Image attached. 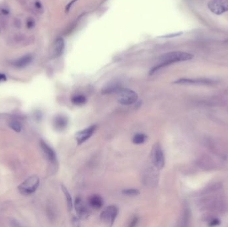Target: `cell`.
I'll return each instance as SVG.
<instances>
[{"label": "cell", "mask_w": 228, "mask_h": 227, "mask_svg": "<svg viewBox=\"0 0 228 227\" xmlns=\"http://www.w3.org/2000/svg\"><path fill=\"white\" fill-rule=\"evenodd\" d=\"M193 58H194V56L192 54L184 51H172L164 53L159 57V64L151 69L149 74H154L162 67L168 65L177 63V62L189 61Z\"/></svg>", "instance_id": "1"}, {"label": "cell", "mask_w": 228, "mask_h": 227, "mask_svg": "<svg viewBox=\"0 0 228 227\" xmlns=\"http://www.w3.org/2000/svg\"><path fill=\"white\" fill-rule=\"evenodd\" d=\"M118 95V102L122 105H129L136 103L138 98L136 92L129 89L120 88L117 92Z\"/></svg>", "instance_id": "2"}, {"label": "cell", "mask_w": 228, "mask_h": 227, "mask_svg": "<svg viewBox=\"0 0 228 227\" xmlns=\"http://www.w3.org/2000/svg\"><path fill=\"white\" fill-rule=\"evenodd\" d=\"M39 185V179L37 176L29 177L19 186L20 193L25 195H29L37 190Z\"/></svg>", "instance_id": "3"}, {"label": "cell", "mask_w": 228, "mask_h": 227, "mask_svg": "<svg viewBox=\"0 0 228 227\" xmlns=\"http://www.w3.org/2000/svg\"><path fill=\"white\" fill-rule=\"evenodd\" d=\"M151 160L152 163L158 169L164 168L165 165V157L161 146L156 143L153 147L151 151Z\"/></svg>", "instance_id": "4"}, {"label": "cell", "mask_w": 228, "mask_h": 227, "mask_svg": "<svg viewBox=\"0 0 228 227\" xmlns=\"http://www.w3.org/2000/svg\"><path fill=\"white\" fill-rule=\"evenodd\" d=\"M118 209L116 206L111 205L107 206L105 210L102 212L100 218L101 220L108 226H112L116 220Z\"/></svg>", "instance_id": "5"}, {"label": "cell", "mask_w": 228, "mask_h": 227, "mask_svg": "<svg viewBox=\"0 0 228 227\" xmlns=\"http://www.w3.org/2000/svg\"><path fill=\"white\" fill-rule=\"evenodd\" d=\"M207 7L212 13L221 15L228 11V0H211Z\"/></svg>", "instance_id": "6"}, {"label": "cell", "mask_w": 228, "mask_h": 227, "mask_svg": "<svg viewBox=\"0 0 228 227\" xmlns=\"http://www.w3.org/2000/svg\"><path fill=\"white\" fill-rule=\"evenodd\" d=\"M96 129V125H91L88 128L80 131L76 134V139L77 144H81L91 137Z\"/></svg>", "instance_id": "7"}, {"label": "cell", "mask_w": 228, "mask_h": 227, "mask_svg": "<svg viewBox=\"0 0 228 227\" xmlns=\"http://www.w3.org/2000/svg\"><path fill=\"white\" fill-rule=\"evenodd\" d=\"M74 206H75V208H76V213L79 218L81 219L87 218V217H88L89 215V211L79 197L76 199V201H75V203H74Z\"/></svg>", "instance_id": "8"}, {"label": "cell", "mask_w": 228, "mask_h": 227, "mask_svg": "<svg viewBox=\"0 0 228 227\" xmlns=\"http://www.w3.org/2000/svg\"><path fill=\"white\" fill-rule=\"evenodd\" d=\"M174 83L179 85H212L214 83V81L211 79H180L174 82Z\"/></svg>", "instance_id": "9"}, {"label": "cell", "mask_w": 228, "mask_h": 227, "mask_svg": "<svg viewBox=\"0 0 228 227\" xmlns=\"http://www.w3.org/2000/svg\"><path fill=\"white\" fill-rule=\"evenodd\" d=\"M41 146L43 149L44 153L46 154L47 158L48 160L51 162L52 163H55L56 162V154L55 151L50 147L48 144L44 141L41 142Z\"/></svg>", "instance_id": "10"}, {"label": "cell", "mask_w": 228, "mask_h": 227, "mask_svg": "<svg viewBox=\"0 0 228 227\" xmlns=\"http://www.w3.org/2000/svg\"><path fill=\"white\" fill-rule=\"evenodd\" d=\"M65 47V42L63 38L59 37L55 41L54 44V53L56 57H59L63 53Z\"/></svg>", "instance_id": "11"}, {"label": "cell", "mask_w": 228, "mask_h": 227, "mask_svg": "<svg viewBox=\"0 0 228 227\" xmlns=\"http://www.w3.org/2000/svg\"><path fill=\"white\" fill-rule=\"evenodd\" d=\"M54 125L57 130L61 131L67 125V119L64 116H57L54 120Z\"/></svg>", "instance_id": "12"}, {"label": "cell", "mask_w": 228, "mask_h": 227, "mask_svg": "<svg viewBox=\"0 0 228 227\" xmlns=\"http://www.w3.org/2000/svg\"><path fill=\"white\" fill-rule=\"evenodd\" d=\"M89 203L90 206L93 208L98 209L102 207L104 204V201L101 196L98 195H93L89 198Z\"/></svg>", "instance_id": "13"}, {"label": "cell", "mask_w": 228, "mask_h": 227, "mask_svg": "<svg viewBox=\"0 0 228 227\" xmlns=\"http://www.w3.org/2000/svg\"><path fill=\"white\" fill-rule=\"evenodd\" d=\"M32 60V57L30 55H26L21 57L14 62V65L17 67H24L29 65Z\"/></svg>", "instance_id": "14"}, {"label": "cell", "mask_w": 228, "mask_h": 227, "mask_svg": "<svg viewBox=\"0 0 228 227\" xmlns=\"http://www.w3.org/2000/svg\"><path fill=\"white\" fill-rule=\"evenodd\" d=\"M61 189H62V191H63L64 193L65 194V196H66V198L67 204V206H68L69 211H71L72 208H73V206H74L71 196V195H70L69 191H67V189L64 185H61Z\"/></svg>", "instance_id": "15"}, {"label": "cell", "mask_w": 228, "mask_h": 227, "mask_svg": "<svg viewBox=\"0 0 228 227\" xmlns=\"http://www.w3.org/2000/svg\"><path fill=\"white\" fill-rule=\"evenodd\" d=\"M71 101L72 103L76 105H81L86 103L87 99L84 95H75L72 97Z\"/></svg>", "instance_id": "16"}, {"label": "cell", "mask_w": 228, "mask_h": 227, "mask_svg": "<svg viewBox=\"0 0 228 227\" xmlns=\"http://www.w3.org/2000/svg\"><path fill=\"white\" fill-rule=\"evenodd\" d=\"M147 139V136L146 134H142V133H138L136 134V135L133 138V143L137 144H142L146 141Z\"/></svg>", "instance_id": "17"}, {"label": "cell", "mask_w": 228, "mask_h": 227, "mask_svg": "<svg viewBox=\"0 0 228 227\" xmlns=\"http://www.w3.org/2000/svg\"><path fill=\"white\" fill-rule=\"evenodd\" d=\"M122 193L127 196H137L139 194V191L136 189H124Z\"/></svg>", "instance_id": "18"}, {"label": "cell", "mask_w": 228, "mask_h": 227, "mask_svg": "<svg viewBox=\"0 0 228 227\" xmlns=\"http://www.w3.org/2000/svg\"><path fill=\"white\" fill-rule=\"evenodd\" d=\"M9 127L13 129L14 131L16 132H17V133H19L20 131H21V125L19 122L16 121H11V123H9Z\"/></svg>", "instance_id": "19"}, {"label": "cell", "mask_w": 228, "mask_h": 227, "mask_svg": "<svg viewBox=\"0 0 228 227\" xmlns=\"http://www.w3.org/2000/svg\"><path fill=\"white\" fill-rule=\"evenodd\" d=\"M26 37L25 35L21 33V32H18L14 36V40L16 41L17 43H21L26 40Z\"/></svg>", "instance_id": "20"}, {"label": "cell", "mask_w": 228, "mask_h": 227, "mask_svg": "<svg viewBox=\"0 0 228 227\" xmlns=\"http://www.w3.org/2000/svg\"><path fill=\"white\" fill-rule=\"evenodd\" d=\"M26 25H27V27H28L29 29L34 27V26H35L34 19L33 18H31V17H29V18H27V21H26Z\"/></svg>", "instance_id": "21"}, {"label": "cell", "mask_w": 228, "mask_h": 227, "mask_svg": "<svg viewBox=\"0 0 228 227\" xmlns=\"http://www.w3.org/2000/svg\"><path fill=\"white\" fill-rule=\"evenodd\" d=\"M14 26L17 27V28H21V21L20 20L19 18H15L14 19Z\"/></svg>", "instance_id": "22"}, {"label": "cell", "mask_w": 228, "mask_h": 227, "mask_svg": "<svg viewBox=\"0 0 228 227\" xmlns=\"http://www.w3.org/2000/svg\"><path fill=\"white\" fill-rule=\"evenodd\" d=\"M0 24H1V26L2 27V28H6L7 26V21L5 19L4 17L2 16H0Z\"/></svg>", "instance_id": "23"}, {"label": "cell", "mask_w": 228, "mask_h": 227, "mask_svg": "<svg viewBox=\"0 0 228 227\" xmlns=\"http://www.w3.org/2000/svg\"><path fill=\"white\" fill-rule=\"evenodd\" d=\"M34 41V37H29L28 38L26 39V40H25V42H24L25 43L24 46H28V45L33 43Z\"/></svg>", "instance_id": "24"}, {"label": "cell", "mask_w": 228, "mask_h": 227, "mask_svg": "<svg viewBox=\"0 0 228 227\" xmlns=\"http://www.w3.org/2000/svg\"><path fill=\"white\" fill-rule=\"evenodd\" d=\"M182 34V32H180V33H174V34H169V35H166V36H162L161 37H163V38H169V37H177L179 36L180 35Z\"/></svg>", "instance_id": "25"}, {"label": "cell", "mask_w": 228, "mask_h": 227, "mask_svg": "<svg viewBox=\"0 0 228 227\" xmlns=\"http://www.w3.org/2000/svg\"><path fill=\"white\" fill-rule=\"evenodd\" d=\"M76 1H77V0H73V1H71V2H70L69 4H68L67 5V6H66V11H67V12H68V11H69V9H70V8H71V6H72V5H73V4L75 3V2H76Z\"/></svg>", "instance_id": "26"}, {"label": "cell", "mask_w": 228, "mask_h": 227, "mask_svg": "<svg viewBox=\"0 0 228 227\" xmlns=\"http://www.w3.org/2000/svg\"><path fill=\"white\" fill-rule=\"evenodd\" d=\"M137 221H138V220H137V217H135V218L133 219L132 221L131 222V224H129V226H135L137 224Z\"/></svg>", "instance_id": "27"}, {"label": "cell", "mask_w": 228, "mask_h": 227, "mask_svg": "<svg viewBox=\"0 0 228 227\" xmlns=\"http://www.w3.org/2000/svg\"><path fill=\"white\" fill-rule=\"evenodd\" d=\"M1 13L3 14L4 16H7V15H8L9 14V11L7 10V9H1Z\"/></svg>", "instance_id": "28"}, {"label": "cell", "mask_w": 228, "mask_h": 227, "mask_svg": "<svg viewBox=\"0 0 228 227\" xmlns=\"http://www.w3.org/2000/svg\"><path fill=\"white\" fill-rule=\"evenodd\" d=\"M35 5H36V6L37 8L38 9H41V3H40L39 1H36V4H35Z\"/></svg>", "instance_id": "29"}, {"label": "cell", "mask_w": 228, "mask_h": 227, "mask_svg": "<svg viewBox=\"0 0 228 227\" xmlns=\"http://www.w3.org/2000/svg\"><path fill=\"white\" fill-rule=\"evenodd\" d=\"M73 223H75V225L76 226H79V220L77 218H74L73 220Z\"/></svg>", "instance_id": "30"}, {"label": "cell", "mask_w": 228, "mask_h": 227, "mask_svg": "<svg viewBox=\"0 0 228 227\" xmlns=\"http://www.w3.org/2000/svg\"><path fill=\"white\" fill-rule=\"evenodd\" d=\"M219 224V221L218 220H214V221H212V223L211 224H210V225H215V224Z\"/></svg>", "instance_id": "31"}, {"label": "cell", "mask_w": 228, "mask_h": 227, "mask_svg": "<svg viewBox=\"0 0 228 227\" xmlns=\"http://www.w3.org/2000/svg\"><path fill=\"white\" fill-rule=\"evenodd\" d=\"M6 76L3 74H0V81L1 80H6Z\"/></svg>", "instance_id": "32"}, {"label": "cell", "mask_w": 228, "mask_h": 227, "mask_svg": "<svg viewBox=\"0 0 228 227\" xmlns=\"http://www.w3.org/2000/svg\"><path fill=\"white\" fill-rule=\"evenodd\" d=\"M225 42H226V43H228V39H227V40H226V41H225Z\"/></svg>", "instance_id": "33"}, {"label": "cell", "mask_w": 228, "mask_h": 227, "mask_svg": "<svg viewBox=\"0 0 228 227\" xmlns=\"http://www.w3.org/2000/svg\"><path fill=\"white\" fill-rule=\"evenodd\" d=\"M0 31H1V29H0Z\"/></svg>", "instance_id": "34"}]
</instances>
